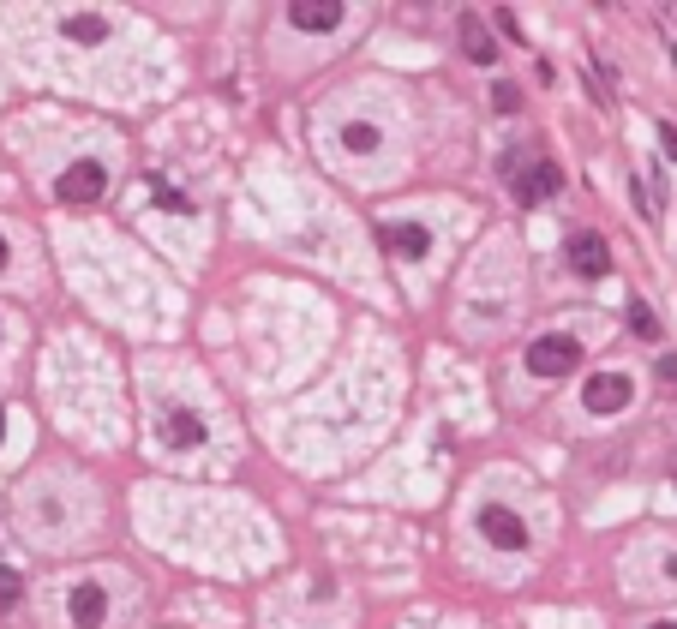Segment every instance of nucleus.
Here are the masks:
<instances>
[{
  "label": "nucleus",
  "instance_id": "nucleus-14",
  "mask_svg": "<svg viewBox=\"0 0 677 629\" xmlns=\"http://www.w3.org/2000/svg\"><path fill=\"white\" fill-rule=\"evenodd\" d=\"M630 330H636L642 342H660V318H654L648 300H630Z\"/></svg>",
  "mask_w": 677,
  "mask_h": 629
},
{
  "label": "nucleus",
  "instance_id": "nucleus-1",
  "mask_svg": "<svg viewBox=\"0 0 677 629\" xmlns=\"http://www.w3.org/2000/svg\"><path fill=\"white\" fill-rule=\"evenodd\" d=\"M582 366V342L576 336H534L528 342V372L534 378H570Z\"/></svg>",
  "mask_w": 677,
  "mask_h": 629
},
{
  "label": "nucleus",
  "instance_id": "nucleus-7",
  "mask_svg": "<svg viewBox=\"0 0 677 629\" xmlns=\"http://www.w3.org/2000/svg\"><path fill=\"white\" fill-rule=\"evenodd\" d=\"M558 186H564V168L558 162H534L528 174H516V204H546V198H558Z\"/></svg>",
  "mask_w": 677,
  "mask_h": 629
},
{
  "label": "nucleus",
  "instance_id": "nucleus-12",
  "mask_svg": "<svg viewBox=\"0 0 677 629\" xmlns=\"http://www.w3.org/2000/svg\"><path fill=\"white\" fill-rule=\"evenodd\" d=\"M72 42H84V48H96L102 36H108V18L102 12H66V24H60Z\"/></svg>",
  "mask_w": 677,
  "mask_h": 629
},
{
  "label": "nucleus",
  "instance_id": "nucleus-21",
  "mask_svg": "<svg viewBox=\"0 0 677 629\" xmlns=\"http://www.w3.org/2000/svg\"><path fill=\"white\" fill-rule=\"evenodd\" d=\"M0 438H6V414H0Z\"/></svg>",
  "mask_w": 677,
  "mask_h": 629
},
{
  "label": "nucleus",
  "instance_id": "nucleus-4",
  "mask_svg": "<svg viewBox=\"0 0 677 629\" xmlns=\"http://www.w3.org/2000/svg\"><path fill=\"white\" fill-rule=\"evenodd\" d=\"M570 270L576 276H588V282H600V276H612V246H606V234H570Z\"/></svg>",
  "mask_w": 677,
  "mask_h": 629
},
{
  "label": "nucleus",
  "instance_id": "nucleus-3",
  "mask_svg": "<svg viewBox=\"0 0 677 629\" xmlns=\"http://www.w3.org/2000/svg\"><path fill=\"white\" fill-rule=\"evenodd\" d=\"M630 396H636V384H630L624 372H594V378L582 384L588 414H618V408H630Z\"/></svg>",
  "mask_w": 677,
  "mask_h": 629
},
{
  "label": "nucleus",
  "instance_id": "nucleus-11",
  "mask_svg": "<svg viewBox=\"0 0 677 629\" xmlns=\"http://www.w3.org/2000/svg\"><path fill=\"white\" fill-rule=\"evenodd\" d=\"M162 438H168L174 450H192V444H204V420H198L192 408H174V414L162 420Z\"/></svg>",
  "mask_w": 677,
  "mask_h": 629
},
{
  "label": "nucleus",
  "instance_id": "nucleus-19",
  "mask_svg": "<svg viewBox=\"0 0 677 629\" xmlns=\"http://www.w3.org/2000/svg\"><path fill=\"white\" fill-rule=\"evenodd\" d=\"M648 629H677V624H648Z\"/></svg>",
  "mask_w": 677,
  "mask_h": 629
},
{
  "label": "nucleus",
  "instance_id": "nucleus-13",
  "mask_svg": "<svg viewBox=\"0 0 677 629\" xmlns=\"http://www.w3.org/2000/svg\"><path fill=\"white\" fill-rule=\"evenodd\" d=\"M378 138H384V132H378L372 120H348V126H342V150H354V156H372Z\"/></svg>",
  "mask_w": 677,
  "mask_h": 629
},
{
  "label": "nucleus",
  "instance_id": "nucleus-9",
  "mask_svg": "<svg viewBox=\"0 0 677 629\" xmlns=\"http://www.w3.org/2000/svg\"><path fill=\"white\" fill-rule=\"evenodd\" d=\"M378 240H384L390 252H402V258H426V252H432V234H426L420 222H390V228H378Z\"/></svg>",
  "mask_w": 677,
  "mask_h": 629
},
{
  "label": "nucleus",
  "instance_id": "nucleus-17",
  "mask_svg": "<svg viewBox=\"0 0 677 629\" xmlns=\"http://www.w3.org/2000/svg\"><path fill=\"white\" fill-rule=\"evenodd\" d=\"M660 150H666V156H672V162H677V126H672V120L660 126Z\"/></svg>",
  "mask_w": 677,
  "mask_h": 629
},
{
  "label": "nucleus",
  "instance_id": "nucleus-5",
  "mask_svg": "<svg viewBox=\"0 0 677 629\" xmlns=\"http://www.w3.org/2000/svg\"><path fill=\"white\" fill-rule=\"evenodd\" d=\"M342 0H294L288 6V24L294 30H306V36H330V30H342Z\"/></svg>",
  "mask_w": 677,
  "mask_h": 629
},
{
  "label": "nucleus",
  "instance_id": "nucleus-20",
  "mask_svg": "<svg viewBox=\"0 0 677 629\" xmlns=\"http://www.w3.org/2000/svg\"><path fill=\"white\" fill-rule=\"evenodd\" d=\"M0 264H6V240H0Z\"/></svg>",
  "mask_w": 677,
  "mask_h": 629
},
{
  "label": "nucleus",
  "instance_id": "nucleus-8",
  "mask_svg": "<svg viewBox=\"0 0 677 629\" xmlns=\"http://www.w3.org/2000/svg\"><path fill=\"white\" fill-rule=\"evenodd\" d=\"M66 612H72V624L78 629H102L108 624V594H102L96 582H78L72 600H66Z\"/></svg>",
  "mask_w": 677,
  "mask_h": 629
},
{
  "label": "nucleus",
  "instance_id": "nucleus-2",
  "mask_svg": "<svg viewBox=\"0 0 677 629\" xmlns=\"http://www.w3.org/2000/svg\"><path fill=\"white\" fill-rule=\"evenodd\" d=\"M54 192H60L66 204H96V198L108 192V168H102V162H72V168L54 180Z\"/></svg>",
  "mask_w": 677,
  "mask_h": 629
},
{
  "label": "nucleus",
  "instance_id": "nucleus-18",
  "mask_svg": "<svg viewBox=\"0 0 677 629\" xmlns=\"http://www.w3.org/2000/svg\"><path fill=\"white\" fill-rule=\"evenodd\" d=\"M660 378H666V384H677V354H666V360H660Z\"/></svg>",
  "mask_w": 677,
  "mask_h": 629
},
{
  "label": "nucleus",
  "instance_id": "nucleus-15",
  "mask_svg": "<svg viewBox=\"0 0 677 629\" xmlns=\"http://www.w3.org/2000/svg\"><path fill=\"white\" fill-rule=\"evenodd\" d=\"M18 600H24V576L0 564V612H18Z\"/></svg>",
  "mask_w": 677,
  "mask_h": 629
},
{
  "label": "nucleus",
  "instance_id": "nucleus-10",
  "mask_svg": "<svg viewBox=\"0 0 677 629\" xmlns=\"http://www.w3.org/2000/svg\"><path fill=\"white\" fill-rule=\"evenodd\" d=\"M462 54H468L474 66H492V60H498V42L486 36V24H480L474 12H462Z\"/></svg>",
  "mask_w": 677,
  "mask_h": 629
},
{
  "label": "nucleus",
  "instance_id": "nucleus-16",
  "mask_svg": "<svg viewBox=\"0 0 677 629\" xmlns=\"http://www.w3.org/2000/svg\"><path fill=\"white\" fill-rule=\"evenodd\" d=\"M498 108L516 114V108H522V90H516V84H498Z\"/></svg>",
  "mask_w": 677,
  "mask_h": 629
},
{
  "label": "nucleus",
  "instance_id": "nucleus-6",
  "mask_svg": "<svg viewBox=\"0 0 677 629\" xmlns=\"http://www.w3.org/2000/svg\"><path fill=\"white\" fill-rule=\"evenodd\" d=\"M480 534H486L498 552H522V546H528V528H522L516 510H504V504H486V510H480Z\"/></svg>",
  "mask_w": 677,
  "mask_h": 629
}]
</instances>
